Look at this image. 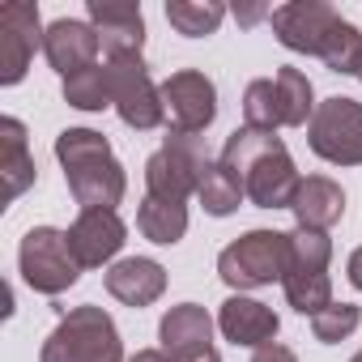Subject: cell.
Instances as JSON below:
<instances>
[{"label": "cell", "mask_w": 362, "mask_h": 362, "mask_svg": "<svg viewBox=\"0 0 362 362\" xmlns=\"http://www.w3.org/2000/svg\"><path fill=\"white\" fill-rule=\"evenodd\" d=\"M345 277H349V286H354V290H362V247H358V252H349Z\"/></svg>", "instance_id": "obj_31"}, {"label": "cell", "mask_w": 362, "mask_h": 362, "mask_svg": "<svg viewBox=\"0 0 362 362\" xmlns=\"http://www.w3.org/2000/svg\"><path fill=\"white\" fill-rule=\"evenodd\" d=\"M328 260H332V239L324 230L294 226L286 235V273H328Z\"/></svg>", "instance_id": "obj_24"}, {"label": "cell", "mask_w": 362, "mask_h": 362, "mask_svg": "<svg viewBox=\"0 0 362 362\" xmlns=\"http://www.w3.org/2000/svg\"><path fill=\"white\" fill-rule=\"evenodd\" d=\"M107 73H111V103H115V115L136 128V132H149V128H162L166 124V103H162V86H153L149 69L141 56H115L107 60Z\"/></svg>", "instance_id": "obj_8"}, {"label": "cell", "mask_w": 362, "mask_h": 362, "mask_svg": "<svg viewBox=\"0 0 362 362\" xmlns=\"http://www.w3.org/2000/svg\"><path fill=\"white\" fill-rule=\"evenodd\" d=\"M307 145L332 166H362V103L345 94L324 98L307 124Z\"/></svg>", "instance_id": "obj_7"}, {"label": "cell", "mask_w": 362, "mask_h": 362, "mask_svg": "<svg viewBox=\"0 0 362 362\" xmlns=\"http://www.w3.org/2000/svg\"><path fill=\"white\" fill-rule=\"evenodd\" d=\"M222 162L239 175V184L256 209H290L298 197L303 175L294 170V158L281 136L235 128L222 145Z\"/></svg>", "instance_id": "obj_1"}, {"label": "cell", "mask_w": 362, "mask_h": 362, "mask_svg": "<svg viewBox=\"0 0 362 362\" xmlns=\"http://www.w3.org/2000/svg\"><path fill=\"white\" fill-rule=\"evenodd\" d=\"M320 60L341 77H358L362 73V30L354 22H337L324 52H320Z\"/></svg>", "instance_id": "obj_28"}, {"label": "cell", "mask_w": 362, "mask_h": 362, "mask_svg": "<svg viewBox=\"0 0 362 362\" xmlns=\"http://www.w3.org/2000/svg\"><path fill=\"white\" fill-rule=\"evenodd\" d=\"M218 277L230 290H260L286 277V230H247L218 256Z\"/></svg>", "instance_id": "obj_5"}, {"label": "cell", "mask_w": 362, "mask_h": 362, "mask_svg": "<svg viewBox=\"0 0 362 362\" xmlns=\"http://www.w3.org/2000/svg\"><path fill=\"white\" fill-rule=\"evenodd\" d=\"M128 362H175L170 354H162V349H136Z\"/></svg>", "instance_id": "obj_32"}, {"label": "cell", "mask_w": 362, "mask_h": 362, "mask_svg": "<svg viewBox=\"0 0 362 362\" xmlns=\"http://www.w3.org/2000/svg\"><path fill=\"white\" fill-rule=\"evenodd\" d=\"M273 81H277V94H281V124L286 128H307L311 115H315V107H320L307 73L303 69H281Z\"/></svg>", "instance_id": "obj_23"}, {"label": "cell", "mask_w": 362, "mask_h": 362, "mask_svg": "<svg viewBox=\"0 0 362 362\" xmlns=\"http://www.w3.org/2000/svg\"><path fill=\"white\" fill-rule=\"evenodd\" d=\"M209 162L214 158L205 153V136L201 132H170L166 128L162 149L149 153V162H145V188L158 201L184 205L188 197H197L201 175H205Z\"/></svg>", "instance_id": "obj_4"}, {"label": "cell", "mask_w": 362, "mask_h": 362, "mask_svg": "<svg viewBox=\"0 0 362 362\" xmlns=\"http://www.w3.org/2000/svg\"><path fill=\"white\" fill-rule=\"evenodd\" d=\"M64 103L77 107V111L115 107V103H111V73H107V64H90V69L69 73V77H64Z\"/></svg>", "instance_id": "obj_25"}, {"label": "cell", "mask_w": 362, "mask_h": 362, "mask_svg": "<svg viewBox=\"0 0 362 362\" xmlns=\"http://www.w3.org/2000/svg\"><path fill=\"white\" fill-rule=\"evenodd\" d=\"M243 128H256V132H277L286 128L281 124V94H277V81L273 77H256L247 81L243 90Z\"/></svg>", "instance_id": "obj_26"}, {"label": "cell", "mask_w": 362, "mask_h": 362, "mask_svg": "<svg viewBox=\"0 0 362 362\" xmlns=\"http://www.w3.org/2000/svg\"><path fill=\"white\" fill-rule=\"evenodd\" d=\"M166 22L188 39H205L226 22V5H218V0H166Z\"/></svg>", "instance_id": "obj_22"}, {"label": "cell", "mask_w": 362, "mask_h": 362, "mask_svg": "<svg viewBox=\"0 0 362 362\" xmlns=\"http://www.w3.org/2000/svg\"><path fill=\"white\" fill-rule=\"evenodd\" d=\"M69 247L77 256L81 269H103L119 256V247L128 243V226L115 209H81L77 222L64 230Z\"/></svg>", "instance_id": "obj_12"}, {"label": "cell", "mask_w": 362, "mask_h": 362, "mask_svg": "<svg viewBox=\"0 0 362 362\" xmlns=\"http://www.w3.org/2000/svg\"><path fill=\"white\" fill-rule=\"evenodd\" d=\"M358 324H362V307H354V303H332L320 315H311V332L324 345H341L345 337H354Z\"/></svg>", "instance_id": "obj_29"}, {"label": "cell", "mask_w": 362, "mask_h": 362, "mask_svg": "<svg viewBox=\"0 0 362 362\" xmlns=\"http://www.w3.org/2000/svg\"><path fill=\"white\" fill-rule=\"evenodd\" d=\"M281 290H286V303L298 315H320L324 307H332V281H328V273H286Z\"/></svg>", "instance_id": "obj_27"}, {"label": "cell", "mask_w": 362, "mask_h": 362, "mask_svg": "<svg viewBox=\"0 0 362 362\" xmlns=\"http://www.w3.org/2000/svg\"><path fill=\"white\" fill-rule=\"evenodd\" d=\"M218 328L230 345H247V349H260L269 341H277V311L260 298H247V294H230L218 311Z\"/></svg>", "instance_id": "obj_16"}, {"label": "cell", "mask_w": 362, "mask_h": 362, "mask_svg": "<svg viewBox=\"0 0 362 362\" xmlns=\"http://www.w3.org/2000/svg\"><path fill=\"white\" fill-rule=\"evenodd\" d=\"M197 201L205 205V214H209V218H230V214L247 201V192H243V184H239V175L218 158V162H209V166H205V175H201Z\"/></svg>", "instance_id": "obj_20"}, {"label": "cell", "mask_w": 362, "mask_h": 362, "mask_svg": "<svg viewBox=\"0 0 362 362\" xmlns=\"http://www.w3.org/2000/svg\"><path fill=\"white\" fill-rule=\"evenodd\" d=\"M358 77H362V73H358Z\"/></svg>", "instance_id": "obj_35"}, {"label": "cell", "mask_w": 362, "mask_h": 362, "mask_svg": "<svg viewBox=\"0 0 362 362\" xmlns=\"http://www.w3.org/2000/svg\"><path fill=\"white\" fill-rule=\"evenodd\" d=\"M290 214H294V222L303 230H328L345 214V192H341L337 179H328V175H307L298 184V197H294Z\"/></svg>", "instance_id": "obj_18"}, {"label": "cell", "mask_w": 362, "mask_h": 362, "mask_svg": "<svg viewBox=\"0 0 362 362\" xmlns=\"http://www.w3.org/2000/svg\"><path fill=\"white\" fill-rule=\"evenodd\" d=\"M349 362H362V349H358V354H354V358H349Z\"/></svg>", "instance_id": "obj_34"}, {"label": "cell", "mask_w": 362, "mask_h": 362, "mask_svg": "<svg viewBox=\"0 0 362 362\" xmlns=\"http://www.w3.org/2000/svg\"><path fill=\"white\" fill-rule=\"evenodd\" d=\"M0 175H5V201H18L39 175L30 145H26V124L13 115L0 119Z\"/></svg>", "instance_id": "obj_19"}, {"label": "cell", "mask_w": 362, "mask_h": 362, "mask_svg": "<svg viewBox=\"0 0 362 362\" xmlns=\"http://www.w3.org/2000/svg\"><path fill=\"white\" fill-rule=\"evenodd\" d=\"M18 269H22V281H26L30 290L47 294V298L73 290L77 277H81V264H77V256H73V247H69V235L56 230V226H35V230H26L22 252H18Z\"/></svg>", "instance_id": "obj_6"}, {"label": "cell", "mask_w": 362, "mask_h": 362, "mask_svg": "<svg viewBox=\"0 0 362 362\" xmlns=\"http://www.w3.org/2000/svg\"><path fill=\"white\" fill-rule=\"evenodd\" d=\"M56 158L64 166L69 192L81 209H115L128 192V175L111 153V141L94 128H64L56 136Z\"/></svg>", "instance_id": "obj_2"}, {"label": "cell", "mask_w": 362, "mask_h": 362, "mask_svg": "<svg viewBox=\"0 0 362 362\" xmlns=\"http://www.w3.org/2000/svg\"><path fill=\"white\" fill-rule=\"evenodd\" d=\"M43 26H39V5L30 0H9L0 9V86H18L43 47Z\"/></svg>", "instance_id": "obj_10"}, {"label": "cell", "mask_w": 362, "mask_h": 362, "mask_svg": "<svg viewBox=\"0 0 362 362\" xmlns=\"http://www.w3.org/2000/svg\"><path fill=\"white\" fill-rule=\"evenodd\" d=\"M39 362H124V341L115 320L103 307L86 303L60 315L39 349Z\"/></svg>", "instance_id": "obj_3"}, {"label": "cell", "mask_w": 362, "mask_h": 362, "mask_svg": "<svg viewBox=\"0 0 362 362\" xmlns=\"http://www.w3.org/2000/svg\"><path fill=\"white\" fill-rule=\"evenodd\" d=\"M197 362H222V358H218V349H214V354H205V358H197Z\"/></svg>", "instance_id": "obj_33"}, {"label": "cell", "mask_w": 362, "mask_h": 362, "mask_svg": "<svg viewBox=\"0 0 362 362\" xmlns=\"http://www.w3.org/2000/svg\"><path fill=\"white\" fill-rule=\"evenodd\" d=\"M90 26L98 30V43L107 52V60L141 56V47H145L141 5H124V0H90Z\"/></svg>", "instance_id": "obj_14"}, {"label": "cell", "mask_w": 362, "mask_h": 362, "mask_svg": "<svg viewBox=\"0 0 362 362\" xmlns=\"http://www.w3.org/2000/svg\"><path fill=\"white\" fill-rule=\"evenodd\" d=\"M107 294L124 307H149L166 294V269L149 256H128L107 269Z\"/></svg>", "instance_id": "obj_17"}, {"label": "cell", "mask_w": 362, "mask_h": 362, "mask_svg": "<svg viewBox=\"0 0 362 362\" xmlns=\"http://www.w3.org/2000/svg\"><path fill=\"white\" fill-rule=\"evenodd\" d=\"M158 341H162V354H170L175 362H197L214 354V315L201 303H179L162 315Z\"/></svg>", "instance_id": "obj_13"}, {"label": "cell", "mask_w": 362, "mask_h": 362, "mask_svg": "<svg viewBox=\"0 0 362 362\" xmlns=\"http://www.w3.org/2000/svg\"><path fill=\"white\" fill-rule=\"evenodd\" d=\"M162 103H166L170 132H205L218 119V86L197 69L170 73L162 81Z\"/></svg>", "instance_id": "obj_9"}, {"label": "cell", "mask_w": 362, "mask_h": 362, "mask_svg": "<svg viewBox=\"0 0 362 362\" xmlns=\"http://www.w3.org/2000/svg\"><path fill=\"white\" fill-rule=\"evenodd\" d=\"M269 22H273V35H277L281 47L303 52V56H320L332 26L341 22V13L328 0H290V5L269 13Z\"/></svg>", "instance_id": "obj_11"}, {"label": "cell", "mask_w": 362, "mask_h": 362, "mask_svg": "<svg viewBox=\"0 0 362 362\" xmlns=\"http://www.w3.org/2000/svg\"><path fill=\"white\" fill-rule=\"evenodd\" d=\"M136 230L158 243V247H170L188 235V205H170V201H158V197H145L141 209H136Z\"/></svg>", "instance_id": "obj_21"}, {"label": "cell", "mask_w": 362, "mask_h": 362, "mask_svg": "<svg viewBox=\"0 0 362 362\" xmlns=\"http://www.w3.org/2000/svg\"><path fill=\"white\" fill-rule=\"evenodd\" d=\"M252 362H298V358H294V349H290V345L269 341V345H260V349L252 354Z\"/></svg>", "instance_id": "obj_30"}, {"label": "cell", "mask_w": 362, "mask_h": 362, "mask_svg": "<svg viewBox=\"0 0 362 362\" xmlns=\"http://www.w3.org/2000/svg\"><path fill=\"white\" fill-rule=\"evenodd\" d=\"M98 47H103V43H98V30H94L90 22H81V18H60V22H52L47 35H43V56H47V64H52L60 77L98 64Z\"/></svg>", "instance_id": "obj_15"}]
</instances>
